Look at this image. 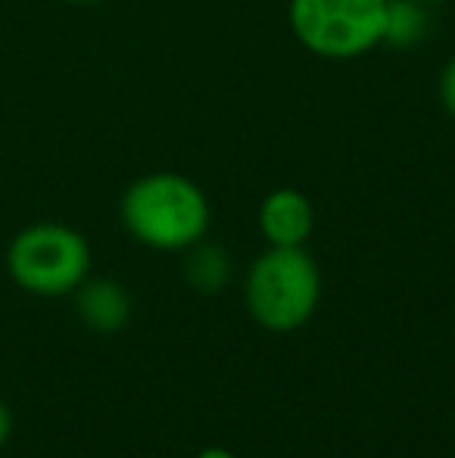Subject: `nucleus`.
<instances>
[{"label":"nucleus","mask_w":455,"mask_h":458,"mask_svg":"<svg viewBox=\"0 0 455 458\" xmlns=\"http://www.w3.org/2000/svg\"><path fill=\"white\" fill-rule=\"evenodd\" d=\"M119 216L138 243L159 253H184L200 243L213 222L209 199L178 172H153L122 193Z\"/></svg>","instance_id":"1"},{"label":"nucleus","mask_w":455,"mask_h":458,"mask_svg":"<svg viewBox=\"0 0 455 458\" xmlns=\"http://www.w3.org/2000/svg\"><path fill=\"white\" fill-rule=\"evenodd\" d=\"M243 300L265 331H299L322 302V272L306 247H268L249 266Z\"/></svg>","instance_id":"2"},{"label":"nucleus","mask_w":455,"mask_h":458,"mask_svg":"<svg viewBox=\"0 0 455 458\" xmlns=\"http://www.w3.org/2000/svg\"><path fill=\"white\" fill-rule=\"evenodd\" d=\"M6 272L16 287L35 296L75 293L91 275V247L85 234L60 222L22 228L6 247Z\"/></svg>","instance_id":"3"},{"label":"nucleus","mask_w":455,"mask_h":458,"mask_svg":"<svg viewBox=\"0 0 455 458\" xmlns=\"http://www.w3.org/2000/svg\"><path fill=\"white\" fill-rule=\"evenodd\" d=\"M387 0H291V29L324 60H356L383 41Z\"/></svg>","instance_id":"4"},{"label":"nucleus","mask_w":455,"mask_h":458,"mask_svg":"<svg viewBox=\"0 0 455 458\" xmlns=\"http://www.w3.org/2000/svg\"><path fill=\"white\" fill-rule=\"evenodd\" d=\"M316 225V212L306 193L293 187L272 191L259 206V231L268 247H303Z\"/></svg>","instance_id":"5"},{"label":"nucleus","mask_w":455,"mask_h":458,"mask_svg":"<svg viewBox=\"0 0 455 458\" xmlns=\"http://www.w3.org/2000/svg\"><path fill=\"white\" fill-rule=\"evenodd\" d=\"M79 318L97 334H115L131 318V296L113 277H94L75 290Z\"/></svg>","instance_id":"6"},{"label":"nucleus","mask_w":455,"mask_h":458,"mask_svg":"<svg viewBox=\"0 0 455 458\" xmlns=\"http://www.w3.org/2000/svg\"><path fill=\"white\" fill-rule=\"evenodd\" d=\"M188 253V262H184V275H188V284L197 290V293L215 296L231 284V275H234V262H231L228 250L219 247V243H194Z\"/></svg>","instance_id":"7"},{"label":"nucleus","mask_w":455,"mask_h":458,"mask_svg":"<svg viewBox=\"0 0 455 458\" xmlns=\"http://www.w3.org/2000/svg\"><path fill=\"white\" fill-rule=\"evenodd\" d=\"M427 35V10L418 0H387L383 41L393 47H415Z\"/></svg>","instance_id":"8"},{"label":"nucleus","mask_w":455,"mask_h":458,"mask_svg":"<svg viewBox=\"0 0 455 458\" xmlns=\"http://www.w3.org/2000/svg\"><path fill=\"white\" fill-rule=\"evenodd\" d=\"M440 100H443V109L455 119V56L443 66L440 72Z\"/></svg>","instance_id":"9"},{"label":"nucleus","mask_w":455,"mask_h":458,"mask_svg":"<svg viewBox=\"0 0 455 458\" xmlns=\"http://www.w3.org/2000/svg\"><path fill=\"white\" fill-rule=\"evenodd\" d=\"M10 434H13V415H10V409H6L4 399H0V449L6 446Z\"/></svg>","instance_id":"10"},{"label":"nucleus","mask_w":455,"mask_h":458,"mask_svg":"<svg viewBox=\"0 0 455 458\" xmlns=\"http://www.w3.org/2000/svg\"><path fill=\"white\" fill-rule=\"evenodd\" d=\"M197 458H237V455L231 453V449H225V446H206Z\"/></svg>","instance_id":"11"},{"label":"nucleus","mask_w":455,"mask_h":458,"mask_svg":"<svg viewBox=\"0 0 455 458\" xmlns=\"http://www.w3.org/2000/svg\"><path fill=\"white\" fill-rule=\"evenodd\" d=\"M418 4H425V6H427V4H446V0H418Z\"/></svg>","instance_id":"12"},{"label":"nucleus","mask_w":455,"mask_h":458,"mask_svg":"<svg viewBox=\"0 0 455 458\" xmlns=\"http://www.w3.org/2000/svg\"><path fill=\"white\" fill-rule=\"evenodd\" d=\"M72 4H100V0H72Z\"/></svg>","instance_id":"13"}]
</instances>
